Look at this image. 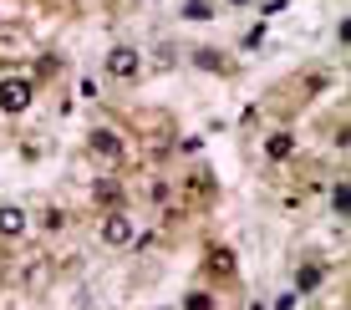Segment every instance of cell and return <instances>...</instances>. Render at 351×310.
<instances>
[{
	"label": "cell",
	"instance_id": "cell-1",
	"mask_svg": "<svg viewBox=\"0 0 351 310\" xmlns=\"http://www.w3.org/2000/svg\"><path fill=\"white\" fill-rule=\"evenodd\" d=\"M31 97H36L31 77H5L0 81V112H26Z\"/></svg>",
	"mask_w": 351,
	"mask_h": 310
},
{
	"label": "cell",
	"instance_id": "cell-2",
	"mask_svg": "<svg viewBox=\"0 0 351 310\" xmlns=\"http://www.w3.org/2000/svg\"><path fill=\"white\" fill-rule=\"evenodd\" d=\"M138 51H132V46H112V51H107V71H112V77L117 81H132V77H138Z\"/></svg>",
	"mask_w": 351,
	"mask_h": 310
},
{
	"label": "cell",
	"instance_id": "cell-3",
	"mask_svg": "<svg viewBox=\"0 0 351 310\" xmlns=\"http://www.w3.org/2000/svg\"><path fill=\"white\" fill-rule=\"evenodd\" d=\"M102 244H112V249L132 244V229H128V219H123V214H107V219H102Z\"/></svg>",
	"mask_w": 351,
	"mask_h": 310
},
{
	"label": "cell",
	"instance_id": "cell-4",
	"mask_svg": "<svg viewBox=\"0 0 351 310\" xmlns=\"http://www.w3.org/2000/svg\"><path fill=\"white\" fill-rule=\"evenodd\" d=\"M92 153H97V158H123V138H117V133H92Z\"/></svg>",
	"mask_w": 351,
	"mask_h": 310
},
{
	"label": "cell",
	"instance_id": "cell-5",
	"mask_svg": "<svg viewBox=\"0 0 351 310\" xmlns=\"http://www.w3.org/2000/svg\"><path fill=\"white\" fill-rule=\"evenodd\" d=\"M21 229H26V214H21V209H10V204H5V209H0V240H16V234H21Z\"/></svg>",
	"mask_w": 351,
	"mask_h": 310
},
{
	"label": "cell",
	"instance_id": "cell-6",
	"mask_svg": "<svg viewBox=\"0 0 351 310\" xmlns=\"http://www.w3.org/2000/svg\"><path fill=\"white\" fill-rule=\"evenodd\" d=\"M290 148H295V142H290V133H270V142H265V153H270L275 163L290 158Z\"/></svg>",
	"mask_w": 351,
	"mask_h": 310
},
{
	"label": "cell",
	"instance_id": "cell-7",
	"mask_svg": "<svg viewBox=\"0 0 351 310\" xmlns=\"http://www.w3.org/2000/svg\"><path fill=\"white\" fill-rule=\"evenodd\" d=\"M316 285H321V265H306V270L295 275V290H300V295H311Z\"/></svg>",
	"mask_w": 351,
	"mask_h": 310
},
{
	"label": "cell",
	"instance_id": "cell-8",
	"mask_svg": "<svg viewBox=\"0 0 351 310\" xmlns=\"http://www.w3.org/2000/svg\"><path fill=\"white\" fill-rule=\"evenodd\" d=\"M209 270H214V275H229V270H234V255H229V249H214V255H209Z\"/></svg>",
	"mask_w": 351,
	"mask_h": 310
},
{
	"label": "cell",
	"instance_id": "cell-9",
	"mask_svg": "<svg viewBox=\"0 0 351 310\" xmlns=\"http://www.w3.org/2000/svg\"><path fill=\"white\" fill-rule=\"evenodd\" d=\"M117 198H123V194H117V183H97V204H107V209H112Z\"/></svg>",
	"mask_w": 351,
	"mask_h": 310
},
{
	"label": "cell",
	"instance_id": "cell-10",
	"mask_svg": "<svg viewBox=\"0 0 351 310\" xmlns=\"http://www.w3.org/2000/svg\"><path fill=\"white\" fill-rule=\"evenodd\" d=\"M184 16L189 21H209V5H204V0H184Z\"/></svg>",
	"mask_w": 351,
	"mask_h": 310
},
{
	"label": "cell",
	"instance_id": "cell-11",
	"mask_svg": "<svg viewBox=\"0 0 351 310\" xmlns=\"http://www.w3.org/2000/svg\"><path fill=\"white\" fill-rule=\"evenodd\" d=\"M184 310H214V300H209V295H189Z\"/></svg>",
	"mask_w": 351,
	"mask_h": 310
},
{
	"label": "cell",
	"instance_id": "cell-12",
	"mask_svg": "<svg viewBox=\"0 0 351 310\" xmlns=\"http://www.w3.org/2000/svg\"><path fill=\"white\" fill-rule=\"evenodd\" d=\"M193 62H199V66H209V71H219L224 62H219V56H214V51H199V56H193Z\"/></svg>",
	"mask_w": 351,
	"mask_h": 310
},
{
	"label": "cell",
	"instance_id": "cell-13",
	"mask_svg": "<svg viewBox=\"0 0 351 310\" xmlns=\"http://www.w3.org/2000/svg\"><path fill=\"white\" fill-rule=\"evenodd\" d=\"M229 5H250V0H229Z\"/></svg>",
	"mask_w": 351,
	"mask_h": 310
}]
</instances>
